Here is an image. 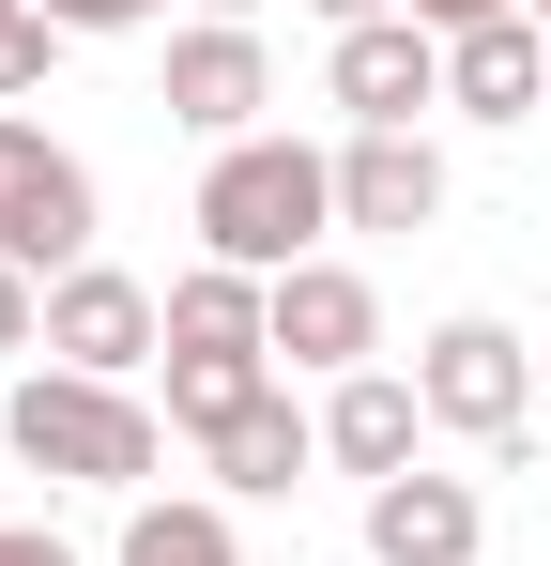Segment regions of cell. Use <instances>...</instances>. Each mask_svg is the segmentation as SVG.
<instances>
[{
    "instance_id": "obj_13",
    "label": "cell",
    "mask_w": 551,
    "mask_h": 566,
    "mask_svg": "<svg viewBox=\"0 0 551 566\" xmlns=\"http://www.w3.org/2000/svg\"><path fill=\"white\" fill-rule=\"evenodd\" d=\"M169 353H276V276H230V261L169 276Z\"/></svg>"
},
{
    "instance_id": "obj_17",
    "label": "cell",
    "mask_w": 551,
    "mask_h": 566,
    "mask_svg": "<svg viewBox=\"0 0 551 566\" xmlns=\"http://www.w3.org/2000/svg\"><path fill=\"white\" fill-rule=\"evenodd\" d=\"M46 46H62V31H46V15H31V0H0V107L31 93V77H46Z\"/></svg>"
},
{
    "instance_id": "obj_21",
    "label": "cell",
    "mask_w": 551,
    "mask_h": 566,
    "mask_svg": "<svg viewBox=\"0 0 551 566\" xmlns=\"http://www.w3.org/2000/svg\"><path fill=\"white\" fill-rule=\"evenodd\" d=\"M0 566H77V552H62L46 521H0Z\"/></svg>"
},
{
    "instance_id": "obj_19",
    "label": "cell",
    "mask_w": 551,
    "mask_h": 566,
    "mask_svg": "<svg viewBox=\"0 0 551 566\" xmlns=\"http://www.w3.org/2000/svg\"><path fill=\"white\" fill-rule=\"evenodd\" d=\"M31 15H46V31H138L154 0H31Z\"/></svg>"
},
{
    "instance_id": "obj_5",
    "label": "cell",
    "mask_w": 551,
    "mask_h": 566,
    "mask_svg": "<svg viewBox=\"0 0 551 566\" xmlns=\"http://www.w3.org/2000/svg\"><path fill=\"white\" fill-rule=\"evenodd\" d=\"M169 337V306L123 276V261H77V276H46V368H92V382H123L138 353Z\"/></svg>"
},
{
    "instance_id": "obj_15",
    "label": "cell",
    "mask_w": 551,
    "mask_h": 566,
    "mask_svg": "<svg viewBox=\"0 0 551 566\" xmlns=\"http://www.w3.org/2000/svg\"><path fill=\"white\" fill-rule=\"evenodd\" d=\"M276 398V353H169V429L184 444H215L230 413H261Z\"/></svg>"
},
{
    "instance_id": "obj_26",
    "label": "cell",
    "mask_w": 551,
    "mask_h": 566,
    "mask_svg": "<svg viewBox=\"0 0 551 566\" xmlns=\"http://www.w3.org/2000/svg\"><path fill=\"white\" fill-rule=\"evenodd\" d=\"M537 15H551V0H537Z\"/></svg>"
},
{
    "instance_id": "obj_24",
    "label": "cell",
    "mask_w": 551,
    "mask_h": 566,
    "mask_svg": "<svg viewBox=\"0 0 551 566\" xmlns=\"http://www.w3.org/2000/svg\"><path fill=\"white\" fill-rule=\"evenodd\" d=\"M199 15H261V0H199Z\"/></svg>"
},
{
    "instance_id": "obj_3",
    "label": "cell",
    "mask_w": 551,
    "mask_h": 566,
    "mask_svg": "<svg viewBox=\"0 0 551 566\" xmlns=\"http://www.w3.org/2000/svg\"><path fill=\"white\" fill-rule=\"evenodd\" d=\"M414 398H429V429H475V444H506V429H521V398H537V353H521L506 322H429V353H414Z\"/></svg>"
},
{
    "instance_id": "obj_16",
    "label": "cell",
    "mask_w": 551,
    "mask_h": 566,
    "mask_svg": "<svg viewBox=\"0 0 551 566\" xmlns=\"http://www.w3.org/2000/svg\"><path fill=\"white\" fill-rule=\"evenodd\" d=\"M107 566H246V536H230V505H138Z\"/></svg>"
},
{
    "instance_id": "obj_23",
    "label": "cell",
    "mask_w": 551,
    "mask_h": 566,
    "mask_svg": "<svg viewBox=\"0 0 551 566\" xmlns=\"http://www.w3.org/2000/svg\"><path fill=\"white\" fill-rule=\"evenodd\" d=\"M15 138H31V123H15V107H0V169H15Z\"/></svg>"
},
{
    "instance_id": "obj_25",
    "label": "cell",
    "mask_w": 551,
    "mask_h": 566,
    "mask_svg": "<svg viewBox=\"0 0 551 566\" xmlns=\"http://www.w3.org/2000/svg\"><path fill=\"white\" fill-rule=\"evenodd\" d=\"M537 382H551V353H537Z\"/></svg>"
},
{
    "instance_id": "obj_14",
    "label": "cell",
    "mask_w": 551,
    "mask_h": 566,
    "mask_svg": "<svg viewBox=\"0 0 551 566\" xmlns=\"http://www.w3.org/2000/svg\"><path fill=\"white\" fill-rule=\"evenodd\" d=\"M199 460H215V490H291V474L322 460V429H306L291 398H261V413H230V429H215Z\"/></svg>"
},
{
    "instance_id": "obj_7",
    "label": "cell",
    "mask_w": 551,
    "mask_h": 566,
    "mask_svg": "<svg viewBox=\"0 0 551 566\" xmlns=\"http://www.w3.org/2000/svg\"><path fill=\"white\" fill-rule=\"evenodd\" d=\"M337 107H353V138L445 107V31H429V15H367V31H337Z\"/></svg>"
},
{
    "instance_id": "obj_8",
    "label": "cell",
    "mask_w": 551,
    "mask_h": 566,
    "mask_svg": "<svg viewBox=\"0 0 551 566\" xmlns=\"http://www.w3.org/2000/svg\"><path fill=\"white\" fill-rule=\"evenodd\" d=\"M367 337H383V306H367L353 261H291V276H276V353H291V368H337V382H353Z\"/></svg>"
},
{
    "instance_id": "obj_1",
    "label": "cell",
    "mask_w": 551,
    "mask_h": 566,
    "mask_svg": "<svg viewBox=\"0 0 551 566\" xmlns=\"http://www.w3.org/2000/svg\"><path fill=\"white\" fill-rule=\"evenodd\" d=\"M322 214H337V154H306V138H230V154L199 169V261L291 276V261L322 245Z\"/></svg>"
},
{
    "instance_id": "obj_9",
    "label": "cell",
    "mask_w": 551,
    "mask_h": 566,
    "mask_svg": "<svg viewBox=\"0 0 551 566\" xmlns=\"http://www.w3.org/2000/svg\"><path fill=\"white\" fill-rule=\"evenodd\" d=\"M475 536H490V505L459 474H383L367 490V552L383 566H475Z\"/></svg>"
},
{
    "instance_id": "obj_12",
    "label": "cell",
    "mask_w": 551,
    "mask_h": 566,
    "mask_svg": "<svg viewBox=\"0 0 551 566\" xmlns=\"http://www.w3.org/2000/svg\"><path fill=\"white\" fill-rule=\"evenodd\" d=\"M414 429H429V398H414V382H383V368H353L337 398H322V460H353L367 490H383V474H414Z\"/></svg>"
},
{
    "instance_id": "obj_20",
    "label": "cell",
    "mask_w": 551,
    "mask_h": 566,
    "mask_svg": "<svg viewBox=\"0 0 551 566\" xmlns=\"http://www.w3.org/2000/svg\"><path fill=\"white\" fill-rule=\"evenodd\" d=\"M398 15H429V31L459 46V31H490V15H521V0H398Z\"/></svg>"
},
{
    "instance_id": "obj_10",
    "label": "cell",
    "mask_w": 551,
    "mask_h": 566,
    "mask_svg": "<svg viewBox=\"0 0 551 566\" xmlns=\"http://www.w3.org/2000/svg\"><path fill=\"white\" fill-rule=\"evenodd\" d=\"M337 214H353V230H429V214H445V154H429L414 123H367L353 154H337Z\"/></svg>"
},
{
    "instance_id": "obj_4",
    "label": "cell",
    "mask_w": 551,
    "mask_h": 566,
    "mask_svg": "<svg viewBox=\"0 0 551 566\" xmlns=\"http://www.w3.org/2000/svg\"><path fill=\"white\" fill-rule=\"evenodd\" d=\"M261 93H276V62H261V31H246V15H199V31H184L169 46V123L184 138H215V154H230V138H261Z\"/></svg>"
},
{
    "instance_id": "obj_22",
    "label": "cell",
    "mask_w": 551,
    "mask_h": 566,
    "mask_svg": "<svg viewBox=\"0 0 551 566\" xmlns=\"http://www.w3.org/2000/svg\"><path fill=\"white\" fill-rule=\"evenodd\" d=\"M306 15H337V31H367V15H398V0H306Z\"/></svg>"
},
{
    "instance_id": "obj_2",
    "label": "cell",
    "mask_w": 551,
    "mask_h": 566,
    "mask_svg": "<svg viewBox=\"0 0 551 566\" xmlns=\"http://www.w3.org/2000/svg\"><path fill=\"white\" fill-rule=\"evenodd\" d=\"M0 444L31 474H62V490H138V474L169 460V413L123 398V382H92V368H31L0 398Z\"/></svg>"
},
{
    "instance_id": "obj_11",
    "label": "cell",
    "mask_w": 551,
    "mask_h": 566,
    "mask_svg": "<svg viewBox=\"0 0 551 566\" xmlns=\"http://www.w3.org/2000/svg\"><path fill=\"white\" fill-rule=\"evenodd\" d=\"M445 107H475V123H537V107H551V46H537V15L459 31V46H445Z\"/></svg>"
},
{
    "instance_id": "obj_6",
    "label": "cell",
    "mask_w": 551,
    "mask_h": 566,
    "mask_svg": "<svg viewBox=\"0 0 551 566\" xmlns=\"http://www.w3.org/2000/svg\"><path fill=\"white\" fill-rule=\"evenodd\" d=\"M0 261H31V276L92 261V169L62 138H15V169H0Z\"/></svg>"
},
{
    "instance_id": "obj_18",
    "label": "cell",
    "mask_w": 551,
    "mask_h": 566,
    "mask_svg": "<svg viewBox=\"0 0 551 566\" xmlns=\"http://www.w3.org/2000/svg\"><path fill=\"white\" fill-rule=\"evenodd\" d=\"M0 353H46V276L0 261Z\"/></svg>"
}]
</instances>
